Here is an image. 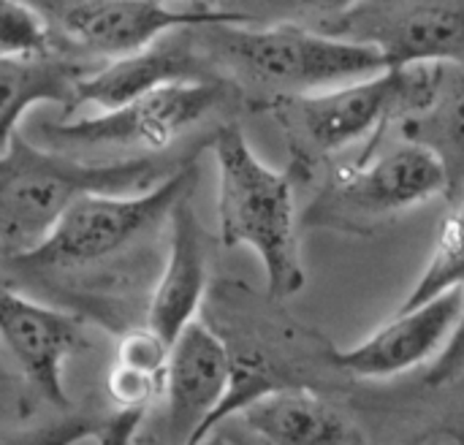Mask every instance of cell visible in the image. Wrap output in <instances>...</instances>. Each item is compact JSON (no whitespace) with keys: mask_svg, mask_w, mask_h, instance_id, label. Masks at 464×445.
Here are the masks:
<instances>
[{"mask_svg":"<svg viewBox=\"0 0 464 445\" xmlns=\"http://www.w3.org/2000/svg\"><path fill=\"white\" fill-rule=\"evenodd\" d=\"M283 302L237 280H215L204 302V324L220 337L231 362V389L209 424V435L247 405L291 389H334L351 381L334 362L337 348L294 321ZM207 435V438H209Z\"/></svg>","mask_w":464,"mask_h":445,"instance_id":"obj_1","label":"cell"},{"mask_svg":"<svg viewBox=\"0 0 464 445\" xmlns=\"http://www.w3.org/2000/svg\"><path fill=\"white\" fill-rule=\"evenodd\" d=\"M193 150L179 160L139 155L117 163H82L16 133L11 144L0 150L3 261L33 253L49 239L57 223L90 196H141L158 188L193 155Z\"/></svg>","mask_w":464,"mask_h":445,"instance_id":"obj_2","label":"cell"},{"mask_svg":"<svg viewBox=\"0 0 464 445\" xmlns=\"http://www.w3.org/2000/svg\"><path fill=\"white\" fill-rule=\"evenodd\" d=\"M204 150H212V133L198 141L193 155L166 182L141 196H90L79 201L46 242L27 256L5 261V266L33 277H82L139 258L171 223L177 207L193 196Z\"/></svg>","mask_w":464,"mask_h":445,"instance_id":"obj_3","label":"cell"},{"mask_svg":"<svg viewBox=\"0 0 464 445\" xmlns=\"http://www.w3.org/2000/svg\"><path fill=\"white\" fill-rule=\"evenodd\" d=\"M218 160V231L223 247L247 245L264 264L266 294L277 302L296 296L307 272L296 237L294 177L269 169L250 147L239 122L212 131Z\"/></svg>","mask_w":464,"mask_h":445,"instance_id":"obj_4","label":"cell"},{"mask_svg":"<svg viewBox=\"0 0 464 445\" xmlns=\"http://www.w3.org/2000/svg\"><path fill=\"white\" fill-rule=\"evenodd\" d=\"M209 54L226 63L234 73L275 90L280 101L362 82L389 71L383 54L372 46L332 38L302 24H272L261 30L209 27L196 30Z\"/></svg>","mask_w":464,"mask_h":445,"instance_id":"obj_5","label":"cell"},{"mask_svg":"<svg viewBox=\"0 0 464 445\" xmlns=\"http://www.w3.org/2000/svg\"><path fill=\"white\" fill-rule=\"evenodd\" d=\"M446 68V63L389 68L362 82L277 101V114L291 133L318 152H337L367 141L362 152L367 158L381 147L383 133L394 122L402 125L435 103Z\"/></svg>","mask_w":464,"mask_h":445,"instance_id":"obj_6","label":"cell"},{"mask_svg":"<svg viewBox=\"0 0 464 445\" xmlns=\"http://www.w3.org/2000/svg\"><path fill=\"white\" fill-rule=\"evenodd\" d=\"M35 8L49 22L57 46L71 57L111 63L139 54L171 33L245 27L253 14L215 3L160 0H41Z\"/></svg>","mask_w":464,"mask_h":445,"instance_id":"obj_7","label":"cell"},{"mask_svg":"<svg viewBox=\"0 0 464 445\" xmlns=\"http://www.w3.org/2000/svg\"><path fill=\"white\" fill-rule=\"evenodd\" d=\"M446 196L449 179L440 160L427 147L400 139L383 152L375 150L343 166L304 209L302 223L307 228L370 234L383 220Z\"/></svg>","mask_w":464,"mask_h":445,"instance_id":"obj_8","label":"cell"},{"mask_svg":"<svg viewBox=\"0 0 464 445\" xmlns=\"http://www.w3.org/2000/svg\"><path fill=\"white\" fill-rule=\"evenodd\" d=\"M318 30L378 49L389 68L464 60V0L351 3L329 14Z\"/></svg>","mask_w":464,"mask_h":445,"instance_id":"obj_9","label":"cell"},{"mask_svg":"<svg viewBox=\"0 0 464 445\" xmlns=\"http://www.w3.org/2000/svg\"><path fill=\"white\" fill-rule=\"evenodd\" d=\"M237 92L228 79L171 84L98 117L46 122L41 133L57 147H139L160 152L196 122L223 109Z\"/></svg>","mask_w":464,"mask_h":445,"instance_id":"obj_10","label":"cell"},{"mask_svg":"<svg viewBox=\"0 0 464 445\" xmlns=\"http://www.w3.org/2000/svg\"><path fill=\"white\" fill-rule=\"evenodd\" d=\"M0 332L5 351L35 397L54 411H71L63 367L68 356L84 348L79 318L5 288L0 296Z\"/></svg>","mask_w":464,"mask_h":445,"instance_id":"obj_11","label":"cell"},{"mask_svg":"<svg viewBox=\"0 0 464 445\" xmlns=\"http://www.w3.org/2000/svg\"><path fill=\"white\" fill-rule=\"evenodd\" d=\"M231 389V362L220 337L196 321L171 348L166 375V443L201 445Z\"/></svg>","mask_w":464,"mask_h":445,"instance_id":"obj_12","label":"cell"},{"mask_svg":"<svg viewBox=\"0 0 464 445\" xmlns=\"http://www.w3.org/2000/svg\"><path fill=\"white\" fill-rule=\"evenodd\" d=\"M464 288H454L411 313H394L353 348H337V367L348 378H394L427 362H435L454 337L462 318Z\"/></svg>","mask_w":464,"mask_h":445,"instance_id":"obj_13","label":"cell"},{"mask_svg":"<svg viewBox=\"0 0 464 445\" xmlns=\"http://www.w3.org/2000/svg\"><path fill=\"white\" fill-rule=\"evenodd\" d=\"M198 49L201 41L196 30H188L171 33L139 54L103 63L76 87V106L95 103L103 111H114L171 84H198L223 79L215 73L209 52Z\"/></svg>","mask_w":464,"mask_h":445,"instance_id":"obj_14","label":"cell"},{"mask_svg":"<svg viewBox=\"0 0 464 445\" xmlns=\"http://www.w3.org/2000/svg\"><path fill=\"white\" fill-rule=\"evenodd\" d=\"M169 256L152 288L147 307V326L158 332L171 348L196 324L209 294V247L193 201L185 198L169 223Z\"/></svg>","mask_w":464,"mask_h":445,"instance_id":"obj_15","label":"cell"},{"mask_svg":"<svg viewBox=\"0 0 464 445\" xmlns=\"http://www.w3.org/2000/svg\"><path fill=\"white\" fill-rule=\"evenodd\" d=\"M239 419L264 445H364L356 421L310 389L269 394Z\"/></svg>","mask_w":464,"mask_h":445,"instance_id":"obj_16","label":"cell"},{"mask_svg":"<svg viewBox=\"0 0 464 445\" xmlns=\"http://www.w3.org/2000/svg\"><path fill=\"white\" fill-rule=\"evenodd\" d=\"M103 63L71 54L14 60L0 57V150L19 133L24 114L35 103H57L76 109V87Z\"/></svg>","mask_w":464,"mask_h":445,"instance_id":"obj_17","label":"cell"},{"mask_svg":"<svg viewBox=\"0 0 464 445\" xmlns=\"http://www.w3.org/2000/svg\"><path fill=\"white\" fill-rule=\"evenodd\" d=\"M400 136L427 147L440 160L449 179L446 201L457 207L464 196V68L459 63L446 68L435 103L424 114L405 120Z\"/></svg>","mask_w":464,"mask_h":445,"instance_id":"obj_18","label":"cell"},{"mask_svg":"<svg viewBox=\"0 0 464 445\" xmlns=\"http://www.w3.org/2000/svg\"><path fill=\"white\" fill-rule=\"evenodd\" d=\"M454 288H464V196L440 223L435 234L432 256L419 283L411 288V294L405 296L397 313H411L416 307H424Z\"/></svg>","mask_w":464,"mask_h":445,"instance_id":"obj_19","label":"cell"},{"mask_svg":"<svg viewBox=\"0 0 464 445\" xmlns=\"http://www.w3.org/2000/svg\"><path fill=\"white\" fill-rule=\"evenodd\" d=\"M65 54L57 46V38L35 8V3H0V57L30 60V57H52Z\"/></svg>","mask_w":464,"mask_h":445,"instance_id":"obj_20","label":"cell"},{"mask_svg":"<svg viewBox=\"0 0 464 445\" xmlns=\"http://www.w3.org/2000/svg\"><path fill=\"white\" fill-rule=\"evenodd\" d=\"M169 362H171V345L158 332H152L147 324L136 326V329H128L120 337L117 359H114L117 367H125L130 372L147 375V378H152V381L166 386Z\"/></svg>","mask_w":464,"mask_h":445,"instance_id":"obj_21","label":"cell"},{"mask_svg":"<svg viewBox=\"0 0 464 445\" xmlns=\"http://www.w3.org/2000/svg\"><path fill=\"white\" fill-rule=\"evenodd\" d=\"M103 427H106V416H71L65 421H54L41 430L5 435L3 445H76L82 440L98 443Z\"/></svg>","mask_w":464,"mask_h":445,"instance_id":"obj_22","label":"cell"},{"mask_svg":"<svg viewBox=\"0 0 464 445\" xmlns=\"http://www.w3.org/2000/svg\"><path fill=\"white\" fill-rule=\"evenodd\" d=\"M106 392H109V400L117 408V413H141L144 416L147 408L160 394H166V386L147 375H139V372H130V370L114 364L109 372Z\"/></svg>","mask_w":464,"mask_h":445,"instance_id":"obj_23","label":"cell"},{"mask_svg":"<svg viewBox=\"0 0 464 445\" xmlns=\"http://www.w3.org/2000/svg\"><path fill=\"white\" fill-rule=\"evenodd\" d=\"M464 375V307L462 318L454 329V337L451 343L446 345V351L427 367L424 372V386L430 389H443V386H451L457 383Z\"/></svg>","mask_w":464,"mask_h":445,"instance_id":"obj_24","label":"cell"},{"mask_svg":"<svg viewBox=\"0 0 464 445\" xmlns=\"http://www.w3.org/2000/svg\"><path fill=\"white\" fill-rule=\"evenodd\" d=\"M397 445H464V416H446L430 421Z\"/></svg>","mask_w":464,"mask_h":445,"instance_id":"obj_25","label":"cell"},{"mask_svg":"<svg viewBox=\"0 0 464 445\" xmlns=\"http://www.w3.org/2000/svg\"><path fill=\"white\" fill-rule=\"evenodd\" d=\"M201 445H234V443H231L226 435H220V432H212V435H209V438H207V440H204Z\"/></svg>","mask_w":464,"mask_h":445,"instance_id":"obj_26","label":"cell"}]
</instances>
